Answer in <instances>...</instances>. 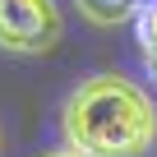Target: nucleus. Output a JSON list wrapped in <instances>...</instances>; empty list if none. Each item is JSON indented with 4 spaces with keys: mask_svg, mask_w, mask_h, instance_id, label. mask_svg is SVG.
Wrapping results in <instances>:
<instances>
[{
    "mask_svg": "<svg viewBox=\"0 0 157 157\" xmlns=\"http://www.w3.org/2000/svg\"><path fill=\"white\" fill-rule=\"evenodd\" d=\"M74 5H78V14H83L88 23L116 28V23H125V19H134L143 10V0H74Z\"/></svg>",
    "mask_w": 157,
    "mask_h": 157,
    "instance_id": "nucleus-3",
    "label": "nucleus"
},
{
    "mask_svg": "<svg viewBox=\"0 0 157 157\" xmlns=\"http://www.w3.org/2000/svg\"><path fill=\"white\" fill-rule=\"evenodd\" d=\"M148 65H152V74H157V51H148Z\"/></svg>",
    "mask_w": 157,
    "mask_h": 157,
    "instance_id": "nucleus-6",
    "label": "nucleus"
},
{
    "mask_svg": "<svg viewBox=\"0 0 157 157\" xmlns=\"http://www.w3.org/2000/svg\"><path fill=\"white\" fill-rule=\"evenodd\" d=\"M60 129L88 157H143L157 143V106L139 83L97 74L65 97Z\"/></svg>",
    "mask_w": 157,
    "mask_h": 157,
    "instance_id": "nucleus-1",
    "label": "nucleus"
},
{
    "mask_svg": "<svg viewBox=\"0 0 157 157\" xmlns=\"http://www.w3.org/2000/svg\"><path fill=\"white\" fill-rule=\"evenodd\" d=\"M46 157H88V152H78V148H69V143H65V148H56V152H46Z\"/></svg>",
    "mask_w": 157,
    "mask_h": 157,
    "instance_id": "nucleus-5",
    "label": "nucleus"
},
{
    "mask_svg": "<svg viewBox=\"0 0 157 157\" xmlns=\"http://www.w3.org/2000/svg\"><path fill=\"white\" fill-rule=\"evenodd\" d=\"M139 42H143V56L157 51V0H143L139 10Z\"/></svg>",
    "mask_w": 157,
    "mask_h": 157,
    "instance_id": "nucleus-4",
    "label": "nucleus"
},
{
    "mask_svg": "<svg viewBox=\"0 0 157 157\" xmlns=\"http://www.w3.org/2000/svg\"><path fill=\"white\" fill-rule=\"evenodd\" d=\"M65 23L51 0H0V51L42 56L60 42Z\"/></svg>",
    "mask_w": 157,
    "mask_h": 157,
    "instance_id": "nucleus-2",
    "label": "nucleus"
}]
</instances>
